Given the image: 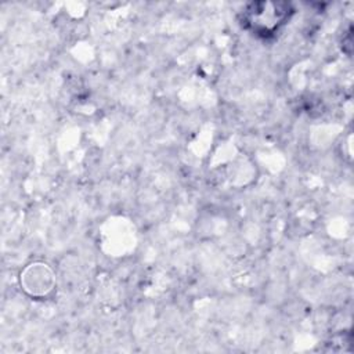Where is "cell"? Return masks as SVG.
Listing matches in <instances>:
<instances>
[{
    "mask_svg": "<svg viewBox=\"0 0 354 354\" xmlns=\"http://www.w3.org/2000/svg\"><path fill=\"white\" fill-rule=\"evenodd\" d=\"M293 7L285 1H256L242 10V24L252 33L268 37L278 32L292 17Z\"/></svg>",
    "mask_w": 354,
    "mask_h": 354,
    "instance_id": "obj_1",
    "label": "cell"
}]
</instances>
